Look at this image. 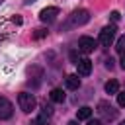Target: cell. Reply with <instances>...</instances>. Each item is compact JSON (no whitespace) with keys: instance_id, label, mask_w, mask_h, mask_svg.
<instances>
[{"instance_id":"d6986e66","label":"cell","mask_w":125,"mask_h":125,"mask_svg":"<svg viewBox=\"0 0 125 125\" xmlns=\"http://www.w3.org/2000/svg\"><path fill=\"white\" fill-rule=\"evenodd\" d=\"M88 125H102L100 119H88Z\"/></svg>"},{"instance_id":"5b68a950","label":"cell","mask_w":125,"mask_h":125,"mask_svg":"<svg viewBox=\"0 0 125 125\" xmlns=\"http://www.w3.org/2000/svg\"><path fill=\"white\" fill-rule=\"evenodd\" d=\"M12 113H14V105H12V102H10L8 98L0 96V119H2V121H4V119H10Z\"/></svg>"},{"instance_id":"277c9868","label":"cell","mask_w":125,"mask_h":125,"mask_svg":"<svg viewBox=\"0 0 125 125\" xmlns=\"http://www.w3.org/2000/svg\"><path fill=\"white\" fill-rule=\"evenodd\" d=\"M115 27L113 25H107V27H104L102 31H100V43L104 45V47H109L111 43H113V39H115Z\"/></svg>"},{"instance_id":"44dd1931","label":"cell","mask_w":125,"mask_h":125,"mask_svg":"<svg viewBox=\"0 0 125 125\" xmlns=\"http://www.w3.org/2000/svg\"><path fill=\"white\" fill-rule=\"evenodd\" d=\"M33 2H35V0H23V4H25V6H29V4H33Z\"/></svg>"},{"instance_id":"8992f818","label":"cell","mask_w":125,"mask_h":125,"mask_svg":"<svg viewBox=\"0 0 125 125\" xmlns=\"http://www.w3.org/2000/svg\"><path fill=\"white\" fill-rule=\"evenodd\" d=\"M94 49H96V41H94L92 37L82 35V37L78 39V51H82V53H92Z\"/></svg>"},{"instance_id":"8fae6325","label":"cell","mask_w":125,"mask_h":125,"mask_svg":"<svg viewBox=\"0 0 125 125\" xmlns=\"http://www.w3.org/2000/svg\"><path fill=\"white\" fill-rule=\"evenodd\" d=\"M105 92H107V94H117V92H119V82H117V80L105 82Z\"/></svg>"},{"instance_id":"30bf717a","label":"cell","mask_w":125,"mask_h":125,"mask_svg":"<svg viewBox=\"0 0 125 125\" xmlns=\"http://www.w3.org/2000/svg\"><path fill=\"white\" fill-rule=\"evenodd\" d=\"M51 102H55V104H62L64 102V92L61 90V88H55V90H51Z\"/></svg>"},{"instance_id":"5bb4252c","label":"cell","mask_w":125,"mask_h":125,"mask_svg":"<svg viewBox=\"0 0 125 125\" xmlns=\"http://www.w3.org/2000/svg\"><path fill=\"white\" fill-rule=\"evenodd\" d=\"M33 125H49V117L41 113V115H39V117H37V119L33 121Z\"/></svg>"},{"instance_id":"e0dca14e","label":"cell","mask_w":125,"mask_h":125,"mask_svg":"<svg viewBox=\"0 0 125 125\" xmlns=\"http://www.w3.org/2000/svg\"><path fill=\"white\" fill-rule=\"evenodd\" d=\"M109 18H111V21H119V18H121V14H119L117 10H113V12L109 14Z\"/></svg>"},{"instance_id":"7c38bea8","label":"cell","mask_w":125,"mask_h":125,"mask_svg":"<svg viewBox=\"0 0 125 125\" xmlns=\"http://www.w3.org/2000/svg\"><path fill=\"white\" fill-rule=\"evenodd\" d=\"M90 117H92V107L84 105V107L78 109V121H80V119H90Z\"/></svg>"},{"instance_id":"9a60e30c","label":"cell","mask_w":125,"mask_h":125,"mask_svg":"<svg viewBox=\"0 0 125 125\" xmlns=\"http://www.w3.org/2000/svg\"><path fill=\"white\" fill-rule=\"evenodd\" d=\"M117 104L121 107H125V92H117Z\"/></svg>"},{"instance_id":"d4e9b609","label":"cell","mask_w":125,"mask_h":125,"mask_svg":"<svg viewBox=\"0 0 125 125\" xmlns=\"http://www.w3.org/2000/svg\"><path fill=\"white\" fill-rule=\"evenodd\" d=\"M0 4H2V0H0Z\"/></svg>"},{"instance_id":"ac0fdd59","label":"cell","mask_w":125,"mask_h":125,"mask_svg":"<svg viewBox=\"0 0 125 125\" xmlns=\"http://www.w3.org/2000/svg\"><path fill=\"white\" fill-rule=\"evenodd\" d=\"M105 68H109V70L113 68V59H107V61H105Z\"/></svg>"},{"instance_id":"4fadbf2b","label":"cell","mask_w":125,"mask_h":125,"mask_svg":"<svg viewBox=\"0 0 125 125\" xmlns=\"http://www.w3.org/2000/svg\"><path fill=\"white\" fill-rule=\"evenodd\" d=\"M115 51H117L121 57H125V35H121V37L117 39V43H115Z\"/></svg>"},{"instance_id":"9c48e42d","label":"cell","mask_w":125,"mask_h":125,"mask_svg":"<svg viewBox=\"0 0 125 125\" xmlns=\"http://www.w3.org/2000/svg\"><path fill=\"white\" fill-rule=\"evenodd\" d=\"M64 84H66L68 90H78V88H80V78H78V74H68V76L64 78Z\"/></svg>"},{"instance_id":"2e32d148","label":"cell","mask_w":125,"mask_h":125,"mask_svg":"<svg viewBox=\"0 0 125 125\" xmlns=\"http://www.w3.org/2000/svg\"><path fill=\"white\" fill-rule=\"evenodd\" d=\"M45 35H47V31H45V29H35V33H33V37H35V39H41V37H45Z\"/></svg>"},{"instance_id":"7a4b0ae2","label":"cell","mask_w":125,"mask_h":125,"mask_svg":"<svg viewBox=\"0 0 125 125\" xmlns=\"http://www.w3.org/2000/svg\"><path fill=\"white\" fill-rule=\"evenodd\" d=\"M18 104H20V109L25 111V113H31V111L35 109V105H37L35 96H33V94H27V92H21V94L18 96Z\"/></svg>"},{"instance_id":"cb8c5ba5","label":"cell","mask_w":125,"mask_h":125,"mask_svg":"<svg viewBox=\"0 0 125 125\" xmlns=\"http://www.w3.org/2000/svg\"><path fill=\"white\" fill-rule=\"evenodd\" d=\"M119 125H125V121H121V123H119Z\"/></svg>"},{"instance_id":"52a82bcc","label":"cell","mask_w":125,"mask_h":125,"mask_svg":"<svg viewBox=\"0 0 125 125\" xmlns=\"http://www.w3.org/2000/svg\"><path fill=\"white\" fill-rule=\"evenodd\" d=\"M57 16H59V8H57V6H49V8H43V10L39 12V20H41V21H47V23L53 21Z\"/></svg>"},{"instance_id":"3957f363","label":"cell","mask_w":125,"mask_h":125,"mask_svg":"<svg viewBox=\"0 0 125 125\" xmlns=\"http://www.w3.org/2000/svg\"><path fill=\"white\" fill-rule=\"evenodd\" d=\"M98 113H100V117L105 119V121H113V119L117 117V109H115L109 102H105V100L98 102Z\"/></svg>"},{"instance_id":"ba28073f","label":"cell","mask_w":125,"mask_h":125,"mask_svg":"<svg viewBox=\"0 0 125 125\" xmlns=\"http://www.w3.org/2000/svg\"><path fill=\"white\" fill-rule=\"evenodd\" d=\"M76 68H78V74L88 76V74L92 72V61H90V59H80V61L76 62Z\"/></svg>"},{"instance_id":"603a6c76","label":"cell","mask_w":125,"mask_h":125,"mask_svg":"<svg viewBox=\"0 0 125 125\" xmlns=\"http://www.w3.org/2000/svg\"><path fill=\"white\" fill-rule=\"evenodd\" d=\"M66 125H78V121H68Z\"/></svg>"},{"instance_id":"6da1fadb","label":"cell","mask_w":125,"mask_h":125,"mask_svg":"<svg viewBox=\"0 0 125 125\" xmlns=\"http://www.w3.org/2000/svg\"><path fill=\"white\" fill-rule=\"evenodd\" d=\"M90 21V12L88 10H74L66 21L61 25V31H68V29H76V27H82Z\"/></svg>"},{"instance_id":"7402d4cb","label":"cell","mask_w":125,"mask_h":125,"mask_svg":"<svg viewBox=\"0 0 125 125\" xmlns=\"http://www.w3.org/2000/svg\"><path fill=\"white\" fill-rule=\"evenodd\" d=\"M121 68L125 70V57H121Z\"/></svg>"},{"instance_id":"ffe728a7","label":"cell","mask_w":125,"mask_h":125,"mask_svg":"<svg viewBox=\"0 0 125 125\" xmlns=\"http://www.w3.org/2000/svg\"><path fill=\"white\" fill-rule=\"evenodd\" d=\"M12 21H14V23H18V25H20V23H21V18H20V16H14V18H12Z\"/></svg>"}]
</instances>
